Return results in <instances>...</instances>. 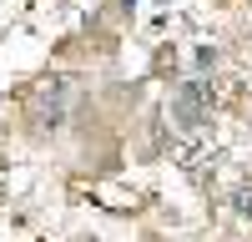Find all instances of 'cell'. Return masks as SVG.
<instances>
[{
    "label": "cell",
    "instance_id": "cell-2",
    "mask_svg": "<svg viewBox=\"0 0 252 242\" xmlns=\"http://www.w3.org/2000/svg\"><path fill=\"white\" fill-rule=\"evenodd\" d=\"M232 207H237V217H252V187H242V192L232 197Z\"/></svg>",
    "mask_w": 252,
    "mask_h": 242
},
{
    "label": "cell",
    "instance_id": "cell-1",
    "mask_svg": "<svg viewBox=\"0 0 252 242\" xmlns=\"http://www.w3.org/2000/svg\"><path fill=\"white\" fill-rule=\"evenodd\" d=\"M172 116H177V126H202L212 116V86L207 81H182L172 96Z\"/></svg>",
    "mask_w": 252,
    "mask_h": 242
},
{
    "label": "cell",
    "instance_id": "cell-3",
    "mask_svg": "<svg viewBox=\"0 0 252 242\" xmlns=\"http://www.w3.org/2000/svg\"><path fill=\"white\" fill-rule=\"evenodd\" d=\"M131 5H136V0H121V10H131Z\"/></svg>",
    "mask_w": 252,
    "mask_h": 242
}]
</instances>
